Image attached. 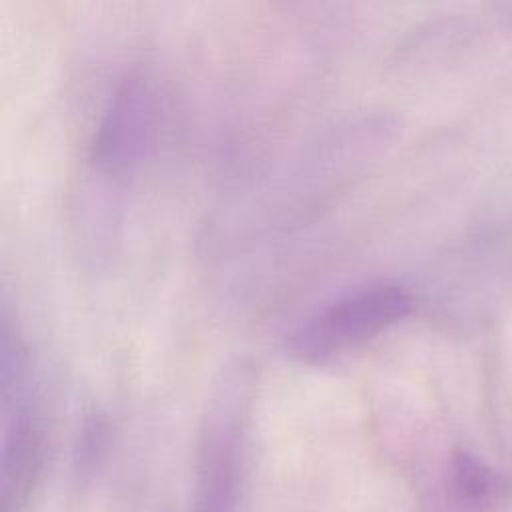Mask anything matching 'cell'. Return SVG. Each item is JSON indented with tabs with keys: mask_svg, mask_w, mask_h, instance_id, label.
Segmentation results:
<instances>
[{
	"mask_svg": "<svg viewBox=\"0 0 512 512\" xmlns=\"http://www.w3.org/2000/svg\"><path fill=\"white\" fill-rule=\"evenodd\" d=\"M254 376V368L244 360L232 362L220 372L200 432L190 512L238 510L244 414Z\"/></svg>",
	"mask_w": 512,
	"mask_h": 512,
	"instance_id": "7a4b0ae2",
	"label": "cell"
},
{
	"mask_svg": "<svg viewBox=\"0 0 512 512\" xmlns=\"http://www.w3.org/2000/svg\"><path fill=\"white\" fill-rule=\"evenodd\" d=\"M2 512H26L44 460L42 416L30 376L28 348L8 310L0 328Z\"/></svg>",
	"mask_w": 512,
	"mask_h": 512,
	"instance_id": "6da1fadb",
	"label": "cell"
},
{
	"mask_svg": "<svg viewBox=\"0 0 512 512\" xmlns=\"http://www.w3.org/2000/svg\"><path fill=\"white\" fill-rule=\"evenodd\" d=\"M110 446V424L104 414L92 412L84 418L76 446H74V472L78 478H90L102 466Z\"/></svg>",
	"mask_w": 512,
	"mask_h": 512,
	"instance_id": "8992f818",
	"label": "cell"
},
{
	"mask_svg": "<svg viewBox=\"0 0 512 512\" xmlns=\"http://www.w3.org/2000/svg\"><path fill=\"white\" fill-rule=\"evenodd\" d=\"M414 306L416 296L404 284H364L334 298L302 320L286 336V350L300 362H324L376 338L406 318Z\"/></svg>",
	"mask_w": 512,
	"mask_h": 512,
	"instance_id": "3957f363",
	"label": "cell"
},
{
	"mask_svg": "<svg viewBox=\"0 0 512 512\" xmlns=\"http://www.w3.org/2000/svg\"><path fill=\"white\" fill-rule=\"evenodd\" d=\"M158 128L160 98L152 78L142 70H126L98 114L88 158L100 172L124 176L150 154Z\"/></svg>",
	"mask_w": 512,
	"mask_h": 512,
	"instance_id": "277c9868",
	"label": "cell"
},
{
	"mask_svg": "<svg viewBox=\"0 0 512 512\" xmlns=\"http://www.w3.org/2000/svg\"><path fill=\"white\" fill-rule=\"evenodd\" d=\"M448 512H504L512 498L510 480L468 450H454L444 470Z\"/></svg>",
	"mask_w": 512,
	"mask_h": 512,
	"instance_id": "5b68a950",
	"label": "cell"
}]
</instances>
